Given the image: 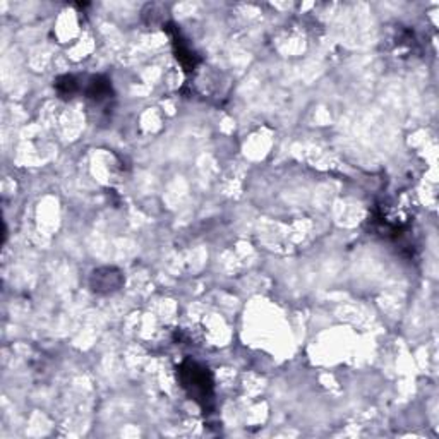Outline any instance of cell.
I'll return each instance as SVG.
<instances>
[{
    "mask_svg": "<svg viewBox=\"0 0 439 439\" xmlns=\"http://www.w3.org/2000/svg\"><path fill=\"white\" fill-rule=\"evenodd\" d=\"M177 376L180 386L186 389L191 400L200 403L202 408L208 407L209 401L213 400V376L208 367L194 360H186L179 366Z\"/></svg>",
    "mask_w": 439,
    "mask_h": 439,
    "instance_id": "obj_1",
    "label": "cell"
},
{
    "mask_svg": "<svg viewBox=\"0 0 439 439\" xmlns=\"http://www.w3.org/2000/svg\"><path fill=\"white\" fill-rule=\"evenodd\" d=\"M89 285H91V290L95 292V294L100 295L114 294V292L122 288L124 275L117 268L105 266V268H98L93 271L91 278H89Z\"/></svg>",
    "mask_w": 439,
    "mask_h": 439,
    "instance_id": "obj_2",
    "label": "cell"
},
{
    "mask_svg": "<svg viewBox=\"0 0 439 439\" xmlns=\"http://www.w3.org/2000/svg\"><path fill=\"white\" fill-rule=\"evenodd\" d=\"M86 96L95 101L96 105L110 101L114 98V89H112L110 80H107L105 76H93L88 82V88H86Z\"/></svg>",
    "mask_w": 439,
    "mask_h": 439,
    "instance_id": "obj_3",
    "label": "cell"
},
{
    "mask_svg": "<svg viewBox=\"0 0 439 439\" xmlns=\"http://www.w3.org/2000/svg\"><path fill=\"white\" fill-rule=\"evenodd\" d=\"M55 89H57V93L62 98H70V96H74L80 91L81 86L76 77L66 74V76L57 77V81H55Z\"/></svg>",
    "mask_w": 439,
    "mask_h": 439,
    "instance_id": "obj_4",
    "label": "cell"
},
{
    "mask_svg": "<svg viewBox=\"0 0 439 439\" xmlns=\"http://www.w3.org/2000/svg\"><path fill=\"white\" fill-rule=\"evenodd\" d=\"M174 45H175V54H177V59L180 60V64L186 67V70L194 69L198 64V59H196V55L193 54V50H191L187 45H184V41L180 40V36H177V38L174 36Z\"/></svg>",
    "mask_w": 439,
    "mask_h": 439,
    "instance_id": "obj_5",
    "label": "cell"
}]
</instances>
